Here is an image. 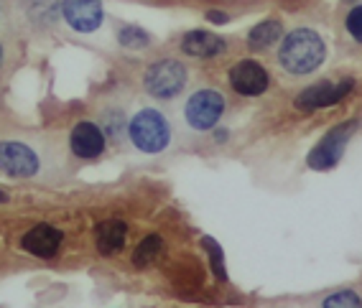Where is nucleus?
I'll list each match as a JSON object with an SVG mask.
<instances>
[{"label": "nucleus", "instance_id": "obj_1", "mask_svg": "<svg viewBox=\"0 0 362 308\" xmlns=\"http://www.w3.org/2000/svg\"><path fill=\"white\" fill-rule=\"evenodd\" d=\"M327 59V44L311 28H293L279 49V64L293 77L317 71Z\"/></svg>", "mask_w": 362, "mask_h": 308}, {"label": "nucleus", "instance_id": "obj_2", "mask_svg": "<svg viewBox=\"0 0 362 308\" xmlns=\"http://www.w3.org/2000/svg\"><path fill=\"white\" fill-rule=\"evenodd\" d=\"M128 135L141 153H161L171 141V125L158 109H141L130 120Z\"/></svg>", "mask_w": 362, "mask_h": 308}, {"label": "nucleus", "instance_id": "obj_3", "mask_svg": "<svg viewBox=\"0 0 362 308\" xmlns=\"http://www.w3.org/2000/svg\"><path fill=\"white\" fill-rule=\"evenodd\" d=\"M187 66L176 61V59H163V61H156L146 71V90L156 100H171V97L179 95L184 87H187Z\"/></svg>", "mask_w": 362, "mask_h": 308}, {"label": "nucleus", "instance_id": "obj_4", "mask_svg": "<svg viewBox=\"0 0 362 308\" xmlns=\"http://www.w3.org/2000/svg\"><path fill=\"white\" fill-rule=\"evenodd\" d=\"M357 130V122L349 120V122H342V125H337L334 130L324 135L322 141L317 143V148L309 153V166L317 168V171H327V168H334L339 163L344 153V146L347 141L352 138V133Z\"/></svg>", "mask_w": 362, "mask_h": 308}, {"label": "nucleus", "instance_id": "obj_5", "mask_svg": "<svg viewBox=\"0 0 362 308\" xmlns=\"http://www.w3.org/2000/svg\"><path fill=\"white\" fill-rule=\"evenodd\" d=\"M41 171V158L31 146L21 141H0V174L6 176H36Z\"/></svg>", "mask_w": 362, "mask_h": 308}, {"label": "nucleus", "instance_id": "obj_6", "mask_svg": "<svg viewBox=\"0 0 362 308\" xmlns=\"http://www.w3.org/2000/svg\"><path fill=\"white\" fill-rule=\"evenodd\" d=\"M222 112H225V97L217 90H199L189 97L184 115L194 130H209L220 122Z\"/></svg>", "mask_w": 362, "mask_h": 308}, {"label": "nucleus", "instance_id": "obj_7", "mask_svg": "<svg viewBox=\"0 0 362 308\" xmlns=\"http://www.w3.org/2000/svg\"><path fill=\"white\" fill-rule=\"evenodd\" d=\"M62 16L79 33H95L105 20V11L100 0H64Z\"/></svg>", "mask_w": 362, "mask_h": 308}, {"label": "nucleus", "instance_id": "obj_8", "mask_svg": "<svg viewBox=\"0 0 362 308\" xmlns=\"http://www.w3.org/2000/svg\"><path fill=\"white\" fill-rule=\"evenodd\" d=\"M355 82L352 79H344L339 84H332V82H319V84H311L306 87L301 95L293 100L298 109H319V107H329V105H337L339 100L352 92Z\"/></svg>", "mask_w": 362, "mask_h": 308}, {"label": "nucleus", "instance_id": "obj_9", "mask_svg": "<svg viewBox=\"0 0 362 308\" xmlns=\"http://www.w3.org/2000/svg\"><path fill=\"white\" fill-rule=\"evenodd\" d=\"M230 84L233 90L240 92L245 97H258L268 90V69L252 59L245 61H238V64L230 69Z\"/></svg>", "mask_w": 362, "mask_h": 308}, {"label": "nucleus", "instance_id": "obj_10", "mask_svg": "<svg viewBox=\"0 0 362 308\" xmlns=\"http://www.w3.org/2000/svg\"><path fill=\"white\" fill-rule=\"evenodd\" d=\"M69 143L74 155H79V158H98L105 150V133L95 122H79L71 130Z\"/></svg>", "mask_w": 362, "mask_h": 308}, {"label": "nucleus", "instance_id": "obj_11", "mask_svg": "<svg viewBox=\"0 0 362 308\" xmlns=\"http://www.w3.org/2000/svg\"><path fill=\"white\" fill-rule=\"evenodd\" d=\"M21 244H23V250L36 257H54L59 244H62V232L52 225H39L26 232V237Z\"/></svg>", "mask_w": 362, "mask_h": 308}, {"label": "nucleus", "instance_id": "obj_12", "mask_svg": "<svg viewBox=\"0 0 362 308\" xmlns=\"http://www.w3.org/2000/svg\"><path fill=\"white\" fill-rule=\"evenodd\" d=\"M181 49H184L189 57L209 59L225 52V39L209 31H189L187 36L181 39Z\"/></svg>", "mask_w": 362, "mask_h": 308}, {"label": "nucleus", "instance_id": "obj_13", "mask_svg": "<svg viewBox=\"0 0 362 308\" xmlns=\"http://www.w3.org/2000/svg\"><path fill=\"white\" fill-rule=\"evenodd\" d=\"M125 237H128V227L120 219H107L103 225L95 227V239H98V250L103 255H115L125 247Z\"/></svg>", "mask_w": 362, "mask_h": 308}, {"label": "nucleus", "instance_id": "obj_14", "mask_svg": "<svg viewBox=\"0 0 362 308\" xmlns=\"http://www.w3.org/2000/svg\"><path fill=\"white\" fill-rule=\"evenodd\" d=\"M284 36V26H281L279 20H263V23H258V26L250 31V46L252 49H268L271 44H276V41Z\"/></svg>", "mask_w": 362, "mask_h": 308}, {"label": "nucleus", "instance_id": "obj_15", "mask_svg": "<svg viewBox=\"0 0 362 308\" xmlns=\"http://www.w3.org/2000/svg\"><path fill=\"white\" fill-rule=\"evenodd\" d=\"M163 250V242L158 235H148V237H143L141 242H138L136 252H133V263L138 265V268H146V265H151L156 260V257L161 255Z\"/></svg>", "mask_w": 362, "mask_h": 308}, {"label": "nucleus", "instance_id": "obj_16", "mask_svg": "<svg viewBox=\"0 0 362 308\" xmlns=\"http://www.w3.org/2000/svg\"><path fill=\"white\" fill-rule=\"evenodd\" d=\"M322 308H362V298L355 290H337L324 298Z\"/></svg>", "mask_w": 362, "mask_h": 308}, {"label": "nucleus", "instance_id": "obj_17", "mask_svg": "<svg viewBox=\"0 0 362 308\" xmlns=\"http://www.w3.org/2000/svg\"><path fill=\"white\" fill-rule=\"evenodd\" d=\"M202 247L209 252V263H212V270L214 276L220 278V280H227V270H225V252H222V247L217 242H214L212 237H202Z\"/></svg>", "mask_w": 362, "mask_h": 308}, {"label": "nucleus", "instance_id": "obj_18", "mask_svg": "<svg viewBox=\"0 0 362 308\" xmlns=\"http://www.w3.org/2000/svg\"><path fill=\"white\" fill-rule=\"evenodd\" d=\"M117 41H120L123 46H128V49H141V46L148 44L151 36L138 26H125V28H120V33H117Z\"/></svg>", "mask_w": 362, "mask_h": 308}, {"label": "nucleus", "instance_id": "obj_19", "mask_svg": "<svg viewBox=\"0 0 362 308\" xmlns=\"http://www.w3.org/2000/svg\"><path fill=\"white\" fill-rule=\"evenodd\" d=\"M347 31L357 44H362V6H355L347 13Z\"/></svg>", "mask_w": 362, "mask_h": 308}, {"label": "nucleus", "instance_id": "obj_20", "mask_svg": "<svg viewBox=\"0 0 362 308\" xmlns=\"http://www.w3.org/2000/svg\"><path fill=\"white\" fill-rule=\"evenodd\" d=\"M207 18L212 20V23H227V16L225 13H214V11H209Z\"/></svg>", "mask_w": 362, "mask_h": 308}, {"label": "nucleus", "instance_id": "obj_21", "mask_svg": "<svg viewBox=\"0 0 362 308\" xmlns=\"http://www.w3.org/2000/svg\"><path fill=\"white\" fill-rule=\"evenodd\" d=\"M3 61H6V49H3V44H0V66H3Z\"/></svg>", "mask_w": 362, "mask_h": 308}, {"label": "nucleus", "instance_id": "obj_22", "mask_svg": "<svg viewBox=\"0 0 362 308\" xmlns=\"http://www.w3.org/2000/svg\"><path fill=\"white\" fill-rule=\"evenodd\" d=\"M8 199V196H6V194H3V191H0V204H3V201H6Z\"/></svg>", "mask_w": 362, "mask_h": 308}]
</instances>
